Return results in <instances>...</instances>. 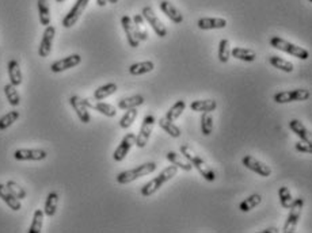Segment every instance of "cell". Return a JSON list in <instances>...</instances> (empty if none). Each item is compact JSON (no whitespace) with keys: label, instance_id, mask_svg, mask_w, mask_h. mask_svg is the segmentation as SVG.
I'll return each mask as SVG.
<instances>
[{"label":"cell","instance_id":"obj_1","mask_svg":"<svg viewBox=\"0 0 312 233\" xmlns=\"http://www.w3.org/2000/svg\"><path fill=\"white\" fill-rule=\"evenodd\" d=\"M181 154L191 163V166L196 168L201 176L204 178L208 182H214L216 180V174H214L213 168L206 164L198 154L191 150L189 145H181Z\"/></svg>","mask_w":312,"mask_h":233},{"label":"cell","instance_id":"obj_2","mask_svg":"<svg viewBox=\"0 0 312 233\" xmlns=\"http://www.w3.org/2000/svg\"><path fill=\"white\" fill-rule=\"evenodd\" d=\"M178 174L177 166H168L159 174L158 176L154 178L152 180H149L148 183H145L144 186L141 187V196H154L155 192H158L160 187L163 186L164 183H167L168 180H171L175 175Z\"/></svg>","mask_w":312,"mask_h":233},{"label":"cell","instance_id":"obj_3","mask_svg":"<svg viewBox=\"0 0 312 233\" xmlns=\"http://www.w3.org/2000/svg\"><path fill=\"white\" fill-rule=\"evenodd\" d=\"M156 163L154 162H149V163L140 164L137 167L132 168V170H128V171H124V172L118 174L117 176V183L120 184H128V183L135 182L136 179H139L141 176H145V175H149L152 174L156 170Z\"/></svg>","mask_w":312,"mask_h":233},{"label":"cell","instance_id":"obj_4","mask_svg":"<svg viewBox=\"0 0 312 233\" xmlns=\"http://www.w3.org/2000/svg\"><path fill=\"white\" fill-rule=\"evenodd\" d=\"M270 46H273L274 49H278L281 52H285V53H288L290 56L297 57L300 60H308V57H309V52L307 49L297 46V45H294L292 42L286 41V40L281 37L270 38Z\"/></svg>","mask_w":312,"mask_h":233},{"label":"cell","instance_id":"obj_5","mask_svg":"<svg viewBox=\"0 0 312 233\" xmlns=\"http://www.w3.org/2000/svg\"><path fill=\"white\" fill-rule=\"evenodd\" d=\"M311 96V92L305 88H297L292 90V91H281V92H277L273 96L275 103H279V104H284V103H290V102H304V100H308Z\"/></svg>","mask_w":312,"mask_h":233},{"label":"cell","instance_id":"obj_6","mask_svg":"<svg viewBox=\"0 0 312 233\" xmlns=\"http://www.w3.org/2000/svg\"><path fill=\"white\" fill-rule=\"evenodd\" d=\"M304 200L303 198H297V200H293L292 205L289 208V214L288 218L285 221L284 224V232L285 233H293L296 230V226L298 224V220H300V216H301V209H303Z\"/></svg>","mask_w":312,"mask_h":233},{"label":"cell","instance_id":"obj_7","mask_svg":"<svg viewBox=\"0 0 312 233\" xmlns=\"http://www.w3.org/2000/svg\"><path fill=\"white\" fill-rule=\"evenodd\" d=\"M155 122H156V118H155L154 114H148V116H144L143 124H141V128H140V132L137 133V136H136L135 145L137 148H144L145 145L148 144L151 133L154 130Z\"/></svg>","mask_w":312,"mask_h":233},{"label":"cell","instance_id":"obj_8","mask_svg":"<svg viewBox=\"0 0 312 233\" xmlns=\"http://www.w3.org/2000/svg\"><path fill=\"white\" fill-rule=\"evenodd\" d=\"M141 15H143V18H144L145 22H148L149 26L154 28V32L156 33L158 37L164 38L167 36V28H166V26L162 24V20L156 16L152 7H149V6L144 7L143 11H141Z\"/></svg>","mask_w":312,"mask_h":233},{"label":"cell","instance_id":"obj_9","mask_svg":"<svg viewBox=\"0 0 312 233\" xmlns=\"http://www.w3.org/2000/svg\"><path fill=\"white\" fill-rule=\"evenodd\" d=\"M90 0H76V3L74 4V7L70 10V12L64 16L63 19V26L66 28H71L72 26L78 24V20L80 19L82 14L84 12V10L87 8Z\"/></svg>","mask_w":312,"mask_h":233},{"label":"cell","instance_id":"obj_10","mask_svg":"<svg viewBox=\"0 0 312 233\" xmlns=\"http://www.w3.org/2000/svg\"><path fill=\"white\" fill-rule=\"evenodd\" d=\"M55 36H56V28L55 26H47L45 30H44V34H42L41 44H40V48H38V56L45 58L51 54L52 46H53V40H55Z\"/></svg>","mask_w":312,"mask_h":233},{"label":"cell","instance_id":"obj_11","mask_svg":"<svg viewBox=\"0 0 312 233\" xmlns=\"http://www.w3.org/2000/svg\"><path fill=\"white\" fill-rule=\"evenodd\" d=\"M135 144H136V134L135 133H128V134L122 138L121 142L118 144L116 150H114L113 158H114L116 162H118V163L122 162V160L126 158V154L131 152L132 146Z\"/></svg>","mask_w":312,"mask_h":233},{"label":"cell","instance_id":"obj_12","mask_svg":"<svg viewBox=\"0 0 312 233\" xmlns=\"http://www.w3.org/2000/svg\"><path fill=\"white\" fill-rule=\"evenodd\" d=\"M242 163L243 166L246 168H248L250 171L252 172L258 174L259 176H263V178H267L271 175V168L269 166H266L265 163H262L259 160H256L255 158H252V156H244L242 158Z\"/></svg>","mask_w":312,"mask_h":233},{"label":"cell","instance_id":"obj_13","mask_svg":"<svg viewBox=\"0 0 312 233\" xmlns=\"http://www.w3.org/2000/svg\"><path fill=\"white\" fill-rule=\"evenodd\" d=\"M80 62H82L80 54H71V56L64 57L61 60L55 61L51 66V70L53 74H60V72H64V70L78 66Z\"/></svg>","mask_w":312,"mask_h":233},{"label":"cell","instance_id":"obj_14","mask_svg":"<svg viewBox=\"0 0 312 233\" xmlns=\"http://www.w3.org/2000/svg\"><path fill=\"white\" fill-rule=\"evenodd\" d=\"M48 156L44 150H17L14 152V158L18 162H41Z\"/></svg>","mask_w":312,"mask_h":233},{"label":"cell","instance_id":"obj_15","mask_svg":"<svg viewBox=\"0 0 312 233\" xmlns=\"http://www.w3.org/2000/svg\"><path fill=\"white\" fill-rule=\"evenodd\" d=\"M70 104L72 106V108L76 112V116L80 120V122L83 124H90L91 121V116H90V112L87 106L83 103V99L78 96V95H74L70 98Z\"/></svg>","mask_w":312,"mask_h":233},{"label":"cell","instance_id":"obj_16","mask_svg":"<svg viewBox=\"0 0 312 233\" xmlns=\"http://www.w3.org/2000/svg\"><path fill=\"white\" fill-rule=\"evenodd\" d=\"M121 24H122V28H124V32H125V34H126V40H128L129 46H132V48L139 46L140 41H139V38H137V36H136L135 26H133V22H132L131 16L124 15V16L121 18Z\"/></svg>","mask_w":312,"mask_h":233},{"label":"cell","instance_id":"obj_17","mask_svg":"<svg viewBox=\"0 0 312 233\" xmlns=\"http://www.w3.org/2000/svg\"><path fill=\"white\" fill-rule=\"evenodd\" d=\"M160 10H162L163 14H166V16L175 24H181L182 22H183V14H182L181 11H179L173 3H170L168 0H162V2H160Z\"/></svg>","mask_w":312,"mask_h":233},{"label":"cell","instance_id":"obj_18","mask_svg":"<svg viewBox=\"0 0 312 233\" xmlns=\"http://www.w3.org/2000/svg\"><path fill=\"white\" fill-rule=\"evenodd\" d=\"M83 103L87 106V108H94V110H97V112L103 114L105 116H109V118H113L117 114V108L113 104H110V103L101 102V100L91 102L90 99H83Z\"/></svg>","mask_w":312,"mask_h":233},{"label":"cell","instance_id":"obj_19","mask_svg":"<svg viewBox=\"0 0 312 233\" xmlns=\"http://www.w3.org/2000/svg\"><path fill=\"white\" fill-rule=\"evenodd\" d=\"M0 198L3 200L6 205L9 206L10 209L14 210V212H19L22 209V204H21V200H18L17 196H14L10 190L6 187V184L0 183Z\"/></svg>","mask_w":312,"mask_h":233},{"label":"cell","instance_id":"obj_20","mask_svg":"<svg viewBox=\"0 0 312 233\" xmlns=\"http://www.w3.org/2000/svg\"><path fill=\"white\" fill-rule=\"evenodd\" d=\"M201 30H217L227 28V20L224 18H201L197 22Z\"/></svg>","mask_w":312,"mask_h":233},{"label":"cell","instance_id":"obj_21","mask_svg":"<svg viewBox=\"0 0 312 233\" xmlns=\"http://www.w3.org/2000/svg\"><path fill=\"white\" fill-rule=\"evenodd\" d=\"M9 78L10 83L14 84L15 87H18L24 82V76H22V70H21V66H19V62L17 60H10L9 66Z\"/></svg>","mask_w":312,"mask_h":233},{"label":"cell","instance_id":"obj_22","mask_svg":"<svg viewBox=\"0 0 312 233\" xmlns=\"http://www.w3.org/2000/svg\"><path fill=\"white\" fill-rule=\"evenodd\" d=\"M166 158H167L168 162L171 164H174V166H177L178 168H181V170H183V171H191V168H193V166H191V163L187 160L185 156L182 154H177V152H168L167 154H166Z\"/></svg>","mask_w":312,"mask_h":233},{"label":"cell","instance_id":"obj_23","mask_svg":"<svg viewBox=\"0 0 312 233\" xmlns=\"http://www.w3.org/2000/svg\"><path fill=\"white\" fill-rule=\"evenodd\" d=\"M289 129L293 132L301 141L311 142V134H309L307 128L303 125V122H300L298 120H292V121H289Z\"/></svg>","mask_w":312,"mask_h":233},{"label":"cell","instance_id":"obj_24","mask_svg":"<svg viewBox=\"0 0 312 233\" xmlns=\"http://www.w3.org/2000/svg\"><path fill=\"white\" fill-rule=\"evenodd\" d=\"M190 108L197 112H212L217 108V102L214 99H204V100H194L190 104Z\"/></svg>","mask_w":312,"mask_h":233},{"label":"cell","instance_id":"obj_25","mask_svg":"<svg viewBox=\"0 0 312 233\" xmlns=\"http://www.w3.org/2000/svg\"><path fill=\"white\" fill-rule=\"evenodd\" d=\"M133 26H135L136 36L139 38V41H147L148 40V32H147V26H145V20L141 14H136L132 18Z\"/></svg>","mask_w":312,"mask_h":233},{"label":"cell","instance_id":"obj_26","mask_svg":"<svg viewBox=\"0 0 312 233\" xmlns=\"http://www.w3.org/2000/svg\"><path fill=\"white\" fill-rule=\"evenodd\" d=\"M231 56L240 61H246V62H252L256 60V53L248 48H233L231 50Z\"/></svg>","mask_w":312,"mask_h":233},{"label":"cell","instance_id":"obj_27","mask_svg":"<svg viewBox=\"0 0 312 233\" xmlns=\"http://www.w3.org/2000/svg\"><path fill=\"white\" fill-rule=\"evenodd\" d=\"M117 90H118V87H117L116 83H107L105 86H101L94 91V99L95 100H103V99L112 96L113 94H116Z\"/></svg>","mask_w":312,"mask_h":233},{"label":"cell","instance_id":"obj_28","mask_svg":"<svg viewBox=\"0 0 312 233\" xmlns=\"http://www.w3.org/2000/svg\"><path fill=\"white\" fill-rule=\"evenodd\" d=\"M155 64L152 61H141V62H135L129 66V74L133 76L145 75L151 70H154Z\"/></svg>","mask_w":312,"mask_h":233},{"label":"cell","instance_id":"obj_29","mask_svg":"<svg viewBox=\"0 0 312 233\" xmlns=\"http://www.w3.org/2000/svg\"><path fill=\"white\" fill-rule=\"evenodd\" d=\"M57 205H59V194L56 192H52L48 194L45 206H44V213L48 217H53L57 212Z\"/></svg>","mask_w":312,"mask_h":233},{"label":"cell","instance_id":"obj_30","mask_svg":"<svg viewBox=\"0 0 312 233\" xmlns=\"http://www.w3.org/2000/svg\"><path fill=\"white\" fill-rule=\"evenodd\" d=\"M38 16H40V24L42 26H49L51 24V8L48 4V0H38Z\"/></svg>","mask_w":312,"mask_h":233},{"label":"cell","instance_id":"obj_31","mask_svg":"<svg viewBox=\"0 0 312 233\" xmlns=\"http://www.w3.org/2000/svg\"><path fill=\"white\" fill-rule=\"evenodd\" d=\"M141 104H144V98L141 95H133L129 98H122L118 102V108L121 110H129V108H137Z\"/></svg>","mask_w":312,"mask_h":233},{"label":"cell","instance_id":"obj_32","mask_svg":"<svg viewBox=\"0 0 312 233\" xmlns=\"http://www.w3.org/2000/svg\"><path fill=\"white\" fill-rule=\"evenodd\" d=\"M3 90H5V95L10 104H11L13 108L19 106V103H21V96H19L18 90H17V87H15L14 84L11 83L6 84L5 87H3Z\"/></svg>","mask_w":312,"mask_h":233},{"label":"cell","instance_id":"obj_33","mask_svg":"<svg viewBox=\"0 0 312 233\" xmlns=\"http://www.w3.org/2000/svg\"><path fill=\"white\" fill-rule=\"evenodd\" d=\"M185 108H186V102L181 99V100L174 103L173 106L168 108L167 112H166V118H167L168 121H177L178 118L182 116V112H185Z\"/></svg>","mask_w":312,"mask_h":233},{"label":"cell","instance_id":"obj_34","mask_svg":"<svg viewBox=\"0 0 312 233\" xmlns=\"http://www.w3.org/2000/svg\"><path fill=\"white\" fill-rule=\"evenodd\" d=\"M159 125H160V128H162L166 133H168V134L171 136L173 138L181 137V129H179L173 121H168L166 116L159 120Z\"/></svg>","mask_w":312,"mask_h":233},{"label":"cell","instance_id":"obj_35","mask_svg":"<svg viewBox=\"0 0 312 233\" xmlns=\"http://www.w3.org/2000/svg\"><path fill=\"white\" fill-rule=\"evenodd\" d=\"M269 62H270L271 66L277 68V70H282V72H286V74H290V72H293V64L290 62V61H286L284 58H281L278 56H270L269 57Z\"/></svg>","mask_w":312,"mask_h":233},{"label":"cell","instance_id":"obj_36","mask_svg":"<svg viewBox=\"0 0 312 233\" xmlns=\"http://www.w3.org/2000/svg\"><path fill=\"white\" fill-rule=\"evenodd\" d=\"M261 202L262 196H259V194H252V196H247L246 200L240 202L239 209H240V212H243V213H247V212H250V210H252L254 208H256Z\"/></svg>","mask_w":312,"mask_h":233},{"label":"cell","instance_id":"obj_37","mask_svg":"<svg viewBox=\"0 0 312 233\" xmlns=\"http://www.w3.org/2000/svg\"><path fill=\"white\" fill-rule=\"evenodd\" d=\"M19 116H21V114L17 110H13V112L5 114L0 118V130H7L9 128L14 125V122L18 121Z\"/></svg>","mask_w":312,"mask_h":233},{"label":"cell","instance_id":"obj_38","mask_svg":"<svg viewBox=\"0 0 312 233\" xmlns=\"http://www.w3.org/2000/svg\"><path fill=\"white\" fill-rule=\"evenodd\" d=\"M44 217H45V213L44 210H36L33 216V221H32V225L29 228V233H40L42 230V225H44Z\"/></svg>","mask_w":312,"mask_h":233},{"label":"cell","instance_id":"obj_39","mask_svg":"<svg viewBox=\"0 0 312 233\" xmlns=\"http://www.w3.org/2000/svg\"><path fill=\"white\" fill-rule=\"evenodd\" d=\"M125 114L122 116L121 121H120V126H121L122 129H129L132 125H133V122L136 121V118H137V108H129V110H125Z\"/></svg>","mask_w":312,"mask_h":233},{"label":"cell","instance_id":"obj_40","mask_svg":"<svg viewBox=\"0 0 312 233\" xmlns=\"http://www.w3.org/2000/svg\"><path fill=\"white\" fill-rule=\"evenodd\" d=\"M201 132L204 136H210L213 132V116L210 112H204L201 116Z\"/></svg>","mask_w":312,"mask_h":233},{"label":"cell","instance_id":"obj_41","mask_svg":"<svg viewBox=\"0 0 312 233\" xmlns=\"http://www.w3.org/2000/svg\"><path fill=\"white\" fill-rule=\"evenodd\" d=\"M229 57H231V48H229V41L228 40H220L219 44V60L220 62H228Z\"/></svg>","mask_w":312,"mask_h":233},{"label":"cell","instance_id":"obj_42","mask_svg":"<svg viewBox=\"0 0 312 233\" xmlns=\"http://www.w3.org/2000/svg\"><path fill=\"white\" fill-rule=\"evenodd\" d=\"M278 196H279V202H281V206L284 208V209H289L290 205H292V202H293V198H292V194L289 192L288 187H279L278 190Z\"/></svg>","mask_w":312,"mask_h":233},{"label":"cell","instance_id":"obj_43","mask_svg":"<svg viewBox=\"0 0 312 233\" xmlns=\"http://www.w3.org/2000/svg\"><path fill=\"white\" fill-rule=\"evenodd\" d=\"M6 187L9 188L10 192L13 194L14 196H17L18 200H25L26 198V192H25L24 187H21L17 182L14 180H9L6 183Z\"/></svg>","mask_w":312,"mask_h":233},{"label":"cell","instance_id":"obj_44","mask_svg":"<svg viewBox=\"0 0 312 233\" xmlns=\"http://www.w3.org/2000/svg\"><path fill=\"white\" fill-rule=\"evenodd\" d=\"M294 148L297 152H301V154H312V145L311 142H305V141H298L294 145Z\"/></svg>","mask_w":312,"mask_h":233},{"label":"cell","instance_id":"obj_45","mask_svg":"<svg viewBox=\"0 0 312 233\" xmlns=\"http://www.w3.org/2000/svg\"><path fill=\"white\" fill-rule=\"evenodd\" d=\"M262 233H278V229L277 228H266L263 230H261Z\"/></svg>","mask_w":312,"mask_h":233},{"label":"cell","instance_id":"obj_46","mask_svg":"<svg viewBox=\"0 0 312 233\" xmlns=\"http://www.w3.org/2000/svg\"><path fill=\"white\" fill-rule=\"evenodd\" d=\"M97 4H98L99 7H105V6L107 4V0H97Z\"/></svg>","mask_w":312,"mask_h":233},{"label":"cell","instance_id":"obj_47","mask_svg":"<svg viewBox=\"0 0 312 233\" xmlns=\"http://www.w3.org/2000/svg\"><path fill=\"white\" fill-rule=\"evenodd\" d=\"M107 3H112V4H117L118 0H107Z\"/></svg>","mask_w":312,"mask_h":233},{"label":"cell","instance_id":"obj_48","mask_svg":"<svg viewBox=\"0 0 312 233\" xmlns=\"http://www.w3.org/2000/svg\"><path fill=\"white\" fill-rule=\"evenodd\" d=\"M57 3H64V2H66V0H56Z\"/></svg>","mask_w":312,"mask_h":233},{"label":"cell","instance_id":"obj_49","mask_svg":"<svg viewBox=\"0 0 312 233\" xmlns=\"http://www.w3.org/2000/svg\"><path fill=\"white\" fill-rule=\"evenodd\" d=\"M309 2H312V0H309Z\"/></svg>","mask_w":312,"mask_h":233}]
</instances>
